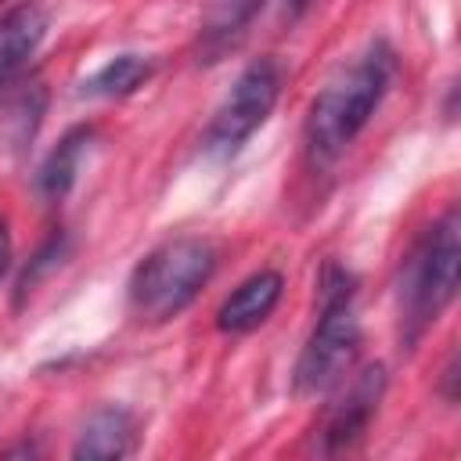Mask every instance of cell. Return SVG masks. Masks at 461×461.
Instances as JSON below:
<instances>
[{
    "label": "cell",
    "instance_id": "obj_1",
    "mask_svg": "<svg viewBox=\"0 0 461 461\" xmlns=\"http://www.w3.org/2000/svg\"><path fill=\"white\" fill-rule=\"evenodd\" d=\"M393 76H396V50L385 40H375L328 79V86L313 97L303 126L306 155L313 166L335 162L357 140V133L371 122L375 108L389 94Z\"/></svg>",
    "mask_w": 461,
    "mask_h": 461
},
{
    "label": "cell",
    "instance_id": "obj_2",
    "mask_svg": "<svg viewBox=\"0 0 461 461\" xmlns=\"http://www.w3.org/2000/svg\"><path fill=\"white\" fill-rule=\"evenodd\" d=\"M321 313H317V324L295 360V389L303 396H317V393H328L335 389L357 353H360V321H357V310H353V274L328 263L321 270Z\"/></svg>",
    "mask_w": 461,
    "mask_h": 461
},
{
    "label": "cell",
    "instance_id": "obj_3",
    "mask_svg": "<svg viewBox=\"0 0 461 461\" xmlns=\"http://www.w3.org/2000/svg\"><path fill=\"white\" fill-rule=\"evenodd\" d=\"M216 270V249L205 238H169L151 249L130 274V310L148 321L162 324L184 313L194 295L209 285Z\"/></svg>",
    "mask_w": 461,
    "mask_h": 461
},
{
    "label": "cell",
    "instance_id": "obj_4",
    "mask_svg": "<svg viewBox=\"0 0 461 461\" xmlns=\"http://www.w3.org/2000/svg\"><path fill=\"white\" fill-rule=\"evenodd\" d=\"M461 223L457 209H447L432 227L421 230L414 249L400 270V328L403 342H418V335L443 313V306L457 292V263H461Z\"/></svg>",
    "mask_w": 461,
    "mask_h": 461
},
{
    "label": "cell",
    "instance_id": "obj_5",
    "mask_svg": "<svg viewBox=\"0 0 461 461\" xmlns=\"http://www.w3.org/2000/svg\"><path fill=\"white\" fill-rule=\"evenodd\" d=\"M281 83H285V68L277 58H256L252 65H245L241 76L234 79V86L227 90V97L220 101V108L212 112V122L202 137V151L216 162L234 158L241 151V144L274 112Z\"/></svg>",
    "mask_w": 461,
    "mask_h": 461
},
{
    "label": "cell",
    "instance_id": "obj_6",
    "mask_svg": "<svg viewBox=\"0 0 461 461\" xmlns=\"http://www.w3.org/2000/svg\"><path fill=\"white\" fill-rule=\"evenodd\" d=\"M382 393H385V371H382V364L364 367L349 382L346 396L335 400V407L328 411L324 429H321V450L324 454H339V450L353 447L364 436V429L371 425V418H375V411L382 403Z\"/></svg>",
    "mask_w": 461,
    "mask_h": 461
},
{
    "label": "cell",
    "instance_id": "obj_7",
    "mask_svg": "<svg viewBox=\"0 0 461 461\" xmlns=\"http://www.w3.org/2000/svg\"><path fill=\"white\" fill-rule=\"evenodd\" d=\"M47 25H50L47 7L36 0H25L7 14H0V94H7V86L22 76L25 61L40 50Z\"/></svg>",
    "mask_w": 461,
    "mask_h": 461
},
{
    "label": "cell",
    "instance_id": "obj_8",
    "mask_svg": "<svg viewBox=\"0 0 461 461\" xmlns=\"http://www.w3.org/2000/svg\"><path fill=\"white\" fill-rule=\"evenodd\" d=\"M281 292H285V277H281L277 270H256L252 277H245V281L220 303V310H216V328L227 331V335H245V331L259 328V324L274 313Z\"/></svg>",
    "mask_w": 461,
    "mask_h": 461
},
{
    "label": "cell",
    "instance_id": "obj_9",
    "mask_svg": "<svg viewBox=\"0 0 461 461\" xmlns=\"http://www.w3.org/2000/svg\"><path fill=\"white\" fill-rule=\"evenodd\" d=\"M133 439H137V425H133L130 411H122V407H101L83 425L72 454L76 457H94V461L126 457L133 450Z\"/></svg>",
    "mask_w": 461,
    "mask_h": 461
},
{
    "label": "cell",
    "instance_id": "obj_10",
    "mask_svg": "<svg viewBox=\"0 0 461 461\" xmlns=\"http://www.w3.org/2000/svg\"><path fill=\"white\" fill-rule=\"evenodd\" d=\"M90 140H94V130L90 126H76L43 158V166L36 173V184H40V191L47 198H65L72 191V184L79 176V166H83V155L90 151Z\"/></svg>",
    "mask_w": 461,
    "mask_h": 461
},
{
    "label": "cell",
    "instance_id": "obj_11",
    "mask_svg": "<svg viewBox=\"0 0 461 461\" xmlns=\"http://www.w3.org/2000/svg\"><path fill=\"white\" fill-rule=\"evenodd\" d=\"M151 72H155L151 58H144V54H119V58L104 61L90 79H83L79 94L83 97H126L137 86H144L151 79Z\"/></svg>",
    "mask_w": 461,
    "mask_h": 461
},
{
    "label": "cell",
    "instance_id": "obj_12",
    "mask_svg": "<svg viewBox=\"0 0 461 461\" xmlns=\"http://www.w3.org/2000/svg\"><path fill=\"white\" fill-rule=\"evenodd\" d=\"M256 7H259V0H209L205 25H202V50L205 54L227 50L245 32Z\"/></svg>",
    "mask_w": 461,
    "mask_h": 461
},
{
    "label": "cell",
    "instance_id": "obj_13",
    "mask_svg": "<svg viewBox=\"0 0 461 461\" xmlns=\"http://www.w3.org/2000/svg\"><path fill=\"white\" fill-rule=\"evenodd\" d=\"M58 259H61V238H50V241H47V245L40 249V256H36V263H32V267H29V270L22 274V281H18V292L25 295V292H29L32 285H36V277H40L43 270H50V267H54Z\"/></svg>",
    "mask_w": 461,
    "mask_h": 461
},
{
    "label": "cell",
    "instance_id": "obj_14",
    "mask_svg": "<svg viewBox=\"0 0 461 461\" xmlns=\"http://www.w3.org/2000/svg\"><path fill=\"white\" fill-rule=\"evenodd\" d=\"M277 7H281V18H288V22H295L306 7H310V0H277Z\"/></svg>",
    "mask_w": 461,
    "mask_h": 461
},
{
    "label": "cell",
    "instance_id": "obj_15",
    "mask_svg": "<svg viewBox=\"0 0 461 461\" xmlns=\"http://www.w3.org/2000/svg\"><path fill=\"white\" fill-rule=\"evenodd\" d=\"M7 259H11V238H7V223L0 216V274L7 270Z\"/></svg>",
    "mask_w": 461,
    "mask_h": 461
},
{
    "label": "cell",
    "instance_id": "obj_16",
    "mask_svg": "<svg viewBox=\"0 0 461 461\" xmlns=\"http://www.w3.org/2000/svg\"><path fill=\"white\" fill-rule=\"evenodd\" d=\"M0 4H4V0H0Z\"/></svg>",
    "mask_w": 461,
    "mask_h": 461
}]
</instances>
